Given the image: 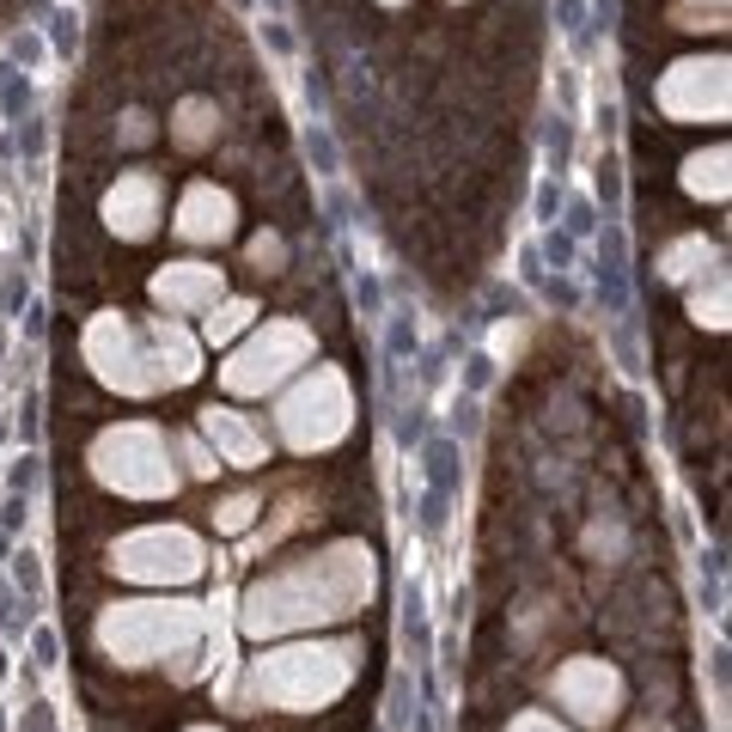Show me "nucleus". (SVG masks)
I'll list each match as a JSON object with an SVG mask.
<instances>
[{
	"label": "nucleus",
	"instance_id": "f8f14e48",
	"mask_svg": "<svg viewBox=\"0 0 732 732\" xmlns=\"http://www.w3.org/2000/svg\"><path fill=\"white\" fill-rule=\"evenodd\" d=\"M250 513H257V500H250V495H233L226 507H214V525L238 531V525H250Z\"/></svg>",
	"mask_w": 732,
	"mask_h": 732
},
{
	"label": "nucleus",
	"instance_id": "aec40b11",
	"mask_svg": "<svg viewBox=\"0 0 732 732\" xmlns=\"http://www.w3.org/2000/svg\"><path fill=\"white\" fill-rule=\"evenodd\" d=\"M470 385H476V390L488 385V355H476V360H470Z\"/></svg>",
	"mask_w": 732,
	"mask_h": 732
},
{
	"label": "nucleus",
	"instance_id": "39448f33",
	"mask_svg": "<svg viewBox=\"0 0 732 732\" xmlns=\"http://www.w3.org/2000/svg\"><path fill=\"white\" fill-rule=\"evenodd\" d=\"M177 233L184 238H202V245H214V238L233 233V202L220 196L214 184H196L184 196V214H177Z\"/></svg>",
	"mask_w": 732,
	"mask_h": 732
},
{
	"label": "nucleus",
	"instance_id": "f3484780",
	"mask_svg": "<svg viewBox=\"0 0 732 732\" xmlns=\"http://www.w3.org/2000/svg\"><path fill=\"white\" fill-rule=\"evenodd\" d=\"M18 732H55V720H49V708H32V720H25Z\"/></svg>",
	"mask_w": 732,
	"mask_h": 732
},
{
	"label": "nucleus",
	"instance_id": "2eb2a0df",
	"mask_svg": "<svg viewBox=\"0 0 732 732\" xmlns=\"http://www.w3.org/2000/svg\"><path fill=\"white\" fill-rule=\"evenodd\" d=\"M390 727H404V720H409V678H397V684H390Z\"/></svg>",
	"mask_w": 732,
	"mask_h": 732
},
{
	"label": "nucleus",
	"instance_id": "f257e3e1",
	"mask_svg": "<svg viewBox=\"0 0 732 732\" xmlns=\"http://www.w3.org/2000/svg\"><path fill=\"white\" fill-rule=\"evenodd\" d=\"M659 110H671L678 123H708L727 116V62L720 55H690L659 79Z\"/></svg>",
	"mask_w": 732,
	"mask_h": 732
},
{
	"label": "nucleus",
	"instance_id": "423d86ee",
	"mask_svg": "<svg viewBox=\"0 0 732 732\" xmlns=\"http://www.w3.org/2000/svg\"><path fill=\"white\" fill-rule=\"evenodd\" d=\"M153 294L172 306V312H196V306H208V299L220 294V269L208 263H172L165 275L153 281Z\"/></svg>",
	"mask_w": 732,
	"mask_h": 732
},
{
	"label": "nucleus",
	"instance_id": "6e6552de",
	"mask_svg": "<svg viewBox=\"0 0 732 732\" xmlns=\"http://www.w3.org/2000/svg\"><path fill=\"white\" fill-rule=\"evenodd\" d=\"M220 110L208 104V98H184V104L172 110V140L184 147V153H202L208 140L220 135V123H214Z\"/></svg>",
	"mask_w": 732,
	"mask_h": 732
},
{
	"label": "nucleus",
	"instance_id": "dca6fc26",
	"mask_svg": "<svg viewBox=\"0 0 732 732\" xmlns=\"http://www.w3.org/2000/svg\"><path fill=\"white\" fill-rule=\"evenodd\" d=\"M55 654H62V647H55V635H49V629H37V666H55Z\"/></svg>",
	"mask_w": 732,
	"mask_h": 732
},
{
	"label": "nucleus",
	"instance_id": "0eeeda50",
	"mask_svg": "<svg viewBox=\"0 0 732 732\" xmlns=\"http://www.w3.org/2000/svg\"><path fill=\"white\" fill-rule=\"evenodd\" d=\"M202 434L214 439V446L233 458V464H257V458H263V434H257V427H250L238 409H220V404L202 409Z\"/></svg>",
	"mask_w": 732,
	"mask_h": 732
},
{
	"label": "nucleus",
	"instance_id": "412c9836",
	"mask_svg": "<svg viewBox=\"0 0 732 732\" xmlns=\"http://www.w3.org/2000/svg\"><path fill=\"white\" fill-rule=\"evenodd\" d=\"M373 7H409V0H373Z\"/></svg>",
	"mask_w": 732,
	"mask_h": 732
},
{
	"label": "nucleus",
	"instance_id": "ddd939ff",
	"mask_svg": "<svg viewBox=\"0 0 732 732\" xmlns=\"http://www.w3.org/2000/svg\"><path fill=\"white\" fill-rule=\"evenodd\" d=\"M147 135H153V116H147V110H123V140L128 147H140Z\"/></svg>",
	"mask_w": 732,
	"mask_h": 732
},
{
	"label": "nucleus",
	"instance_id": "9d476101",
	"mask_svg": "<svg viewBox=\"0 0 732 732\" xmlns=\"http://www.w3.org/2000/svg\"><path fill=\"white\" fill-rule=\"evenodd\" d=\"M250 318H257L250 299H226V306H214V312H208V343H233Z\"/></svg>",
	"mask_w": 732,
	"mask_h": 732
},
{
	"label": "nucleus",
	"instance_id": "7ed1b4c3",
	"mask_svg": "<svg viewBox=\"0 0 732 732\" xmlns=\"http://www.w3.org/2000/svg\"><path fill=\"white\" fill-rule=\"evenodd\" d=\"M306 348H312V336H306L299 324H275L269 336H257L250 348H238V355L226 360V385L233 390H269Z\"/></svg>",
	"mask_w": 732,
	"mask_h": 732
},
{
	"label": "nucleus",
	"instance_id": "6ab92c4d",
	"mask_svg": "<svg viewBox=\"0 0 732 732\" xmlns=\"http://www.w3.org/2000/svg\"><path fill=\"white\" fill-rule=\"evenodd\" d=\"M13 49H18V62H37V55H44V44H37V37H18Z\"/></svg>",
	"mask_w": 732,
	"mask_h": 732
},
{
	"label": "nucleus",
	"instance_id": "f03ea898",
	"mask_svg": "<svg viewBox=\"0 0 732 732\" xmlns=\"http://www.w3.org/2000/svg\"><path fill=\"white\" fill-rule=\"evenodd\" d=\"M147 452H159L153 427H116V434L98 439L92 458H98V476L116 483V488H128V495H165V488H177V476L147 470V464H159V458H147Z\"/></svg>",
	"mask_w": 732,
	"mask_h": 732
},
{
	"label": "nucleus",
	"instance_id": "9b49d317",
	"mask_svg": "<svg viewBox=\"0 0 732 732\" xmlns=\"http://www.w3.org/2000/svg\"><path fill=\"white\" fill-rule=\"evenodd\" d=\"M678 32H727V7H678Z\"/></svg>",
	"mask_w": 732,
	"mask_h": 732
},
{
	"label": "nucleus",
	"instance_id": "1a4fd4ad",
	"mask_svg": "<svg viewBox=\"0 0 732 732\" xmlns=\"http://www.w3.org/2000/svg\"><path fill=\"white\" fill-rule=\"evenodd\" d=\"M720 172H727V147L690 159V165H684V184L696 189V196H720V189H727V177H720Z\"/></svg>",
	"mask_w": 732,
	"mask_h": 732
},
{
	"label": "nucleus",
	"instance_id": "a211bd4d",
	"mask_svg": "<svg viewBox=\"0 0 732 732\" xmlns=\"http://www.w3.org/2000/svg\"><path fill=\"white\" fill-rule=\"evenodd\" d=\"M556 202H561V189H556V184H544V196H537V214L549 220V214H556Z\"/></svg>",
	"mask_w": 732,
	"mask_h": 732
},
{
	"label": "nucleus",
	"instance_id": "4468645a",
	"mask_svg": "<svg viewBox=\"0 0 732 732\" xmlns=\"http://www.w3.org/2000/svg\"><path fill=\"white\" fill-rule=\"evenodd\" d=\"M13 580L25 586V593H37V586H44V568H37V556H13Z\"/></svg>",
	"mask_w": 732,
	"mask_h": 732
},
{
	"label": "nucleus",
	"instance_id": "20e7f679",
	"mask_svg": "<svg viewBox=\"0 0 732 732\" xmlns=\"http://www.w3.org/2000/svg\"><path fill=\"white\" fill-rule=\"evenodd\" d=\"M104 220L123 238H147V233H153V220H159V177L128 172L123 184L104 196Z\"/></svg>",
	"mask_w": 732,
	"mask_h": 732
}]
</instances>
